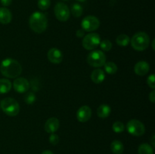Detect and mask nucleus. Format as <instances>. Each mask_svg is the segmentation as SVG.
<instances>
[{
	"label": "nucleus",
	"instance_id": "obj_28",
	"mask_svg": "<svg viewBox=\"0 0 155 154\" xmlns=\"http://www.w3.org/2000/svg\"><path fill=\"white\" fill-rule=\"evenodd\" d=\"M155 75L154 74H151L147 79V84L151 88L154 89L155 88Z\"/></svg>",
	"mask_w": 155,
	"mask_h": 154
},
{
	"label": "nucleus",
	"instance_id": "obj_12",
	"mask_svg": "<svg viewBox=\"0 0 155 154\" xmlns=\"http://www.w3.org/2000/svg\"><path fill=\"white\" fill-rule=\"evenodd\" d=\"M47 57L48 60L54 64H58L63 60V54L60 50L56 48H51L49 49L47 54Z\"/></svg>",
	"mask_w": 155,
	"mask_h": 154
},
{
	"label": "nucleus",
	"instance_id": "obj_3",
	"mask_svg": "<svg viewBox=\"0 0 155 154\" xmlns=\"http://www.w3.org/2000/svg\"><path fill=\"white\" fill-rule=\"evenodd\" d=\"M131 45L135 50L142 51L148 48L150 45V37L145 32H139L133 35L131 40Z\"/></svg>",
	"mask_w": 155,
	"mask_h": 154
},
{
	"label": "nucleus",
	"instance_id": "obj_17",
	"mask_svg": "<svg viewBox=\"0 0 155 154\" xmlns=\"http://www.w3.org/2000/svg\"><path fill=\"white\" fill-rule=\"evenodd\" d=\"M110 112H111V109H110V106L107 105V104H101L97 110V114L99 118L105 119V118L108 117L109 115L110 114Z\"/></svg>",
	"mask_w": 155,
	"mask_h": 154
},
{
	"label": "nucleus",
	"instance_id": "obj_20",
	"mask_svg": "<svg viewBox=\"0 0 155 154\" xmlns=\"http://www.w3.org/2000/svg\"><path fill=\"white\" fill-rule=\"evenodd\" d=\"M139 154H154L153 147L148 143H142L138 149Z\"/></svg>",
	"mask_w": 155,
	"mask_h": 154
},
{
	"label": "nucleus",
	"instance_id": "obj_22",
	"mask_svg": "<svg viewBox=\"0 0 155 154\" xmlns=\"http://www.w3.org/2000/svg\"><path fill=\"white\" fill-rule=\"evenodd\" d=\"M104 66L105 72L110 75L115 74L117 71V66L114 62H107V63H104Z\"/></svg>",
	"mask_w": 155,
	"mask_h": 154
},
{
	"label": "nucleus",
	"instance_id": "obj_15",
	"mask_svg": "<svg viewBox=\"0 0 155 154\" xmlns=\"http://www.w3.org/2000/svg\"><path fill=\"white\" fill-rule=\"evenodd\" d=\"M12 20V12L5 7L0 8V23L2 24H8Z\"/></svg>",
	"mask_w": 155,
	"mask_h": 154
},
{
	"label": "nucleus",
	"instance_id": "obj_16",
	"mask_svg": "<svg viewBox=\"0 0 155 154\" xmlns=\"http://www.w3.org/2000/svg\"><path fill=\"white\" fill-rule=\"evenodd\" d=\"M105 78V73L101 69H96L91 74V79L95 84H100L102 82Z\"/></svg>",
	"mask_w": 155,
	"mask_h": 154
},
{
	"label": "nucleus",
	"instance_id": "obj_37",
	"mask_svg": "<svg viewBox=\"0 0 155 154\" xmlns=\"http://www.w3.org/2000/svg\"><path fill=\"white\" fill-rule=\"evenodd\" d=\"M64 1H68V0H64Z\"/></svg>",
	"mask_w": 155,
	"mask_h": 154
},
{
	"label": "nucleus",
	"instance_id": "obj_35",
	"mask_svg": "<svg viewBox=\"0 0 155 154\" xmlns=\"http://www.w3.org/2000/svg\"><path fill=\"white\" fill-rule=\"evenodd\" d=\"M154 40H153V43H152V48H153V49H154Z\"/></svg>",
	"mask_w": 155,
	"mask_h": 154
},
{
	"label": "nucleus",
	"instance_id": "obj_24",
	"mask_svg": "<svg viewBox=\"0 0 155 154\" xmlns=\"http://www.w3.org/2000/svg\"><path fill=\"white\" fill-rule=\"evenodd\" d=\"M99 45L101 49L104 51H108L112 48V43L108 39H104V40L101 41Z\"/></svg>",
	"mask_w": 155,
	"mask_h": 154
},
{
	"label": "nucleus",
	"instance_id": "obj_33",
	"mask_svg": "<svg viewBox=\"0 0 155 154\" xmlns=\"http://www.w3.org/2000/svg\"><path fill=\"white\" fill-rule=\"evenodd\" d=\"M42 154H54V153L50 150H45L42 152Z\"/></svg>",
	"mask_w": 155,
	"mask_h": 154
},
{
	"label": "nucleus",
	"instance_id": "obj_4",
	"mask_svg": "<svg viewBox=\"0 0 155 154\" xmlns=\"http://www.w3.org/2000/svg\"><path fill=\"white\" fill-rule=\"evenodd\" d=\"M0 108L7 116H15L19 113L20 105L18 101L12 98H4L0 103Z\"/></svg>",
	"mask_w": 155,
	"mask_h": 154
},
{
	"label": "nucleus",
	"instance_id": "obj_11",
	"mask_svg": "<svg viewBox=\"0 0 155 154\" xmlns=\"http://www.w3.org/2000/svg\"><path fill=\"white\" fill-rule=\"evenodd\" d=\"M13 87L18 93H25L30 88V83L28 80L26 79L25 78L19 77L14 81Z\"/></svg>",
	"mask_w": 155,
	"mask_h": 154
},
{
	"label": "nucleus",
	"instance_id": "obj_10",
	"mask_svg": "<svg viewBox=\"0 0 155 154\" xmlns=\"http://www.w3.org/2000/svg\"><path fill=\"white\" fill-rule=\"evenodd\" d=\"M92 116V110L89 106H82L77 112V120L80 122H86Z\"/></svg>",
	"mask_w": 155,
	"mask_h": 154
},
{
	"label": "nucleus",
	"instance_id": "obj_19",
	"mask_svg": "<svg viewBox=\"0 0 155 154\" xmlns=\"http://www.w3.org/2000/svg\"><path fill=\"white\" fill-rule=\"evenodd\" d=\"M12 88V82L7 79H0V94H6Z\"/></svg>",
	"mask_w": 155,
	"mask_h": 154
},
{
	"label": "nucleus",
	"instance_id": "obj_1",
	"mask_svg": "<svg viewBox=\"0 0 155 154\" xmlns=\"http://www.w3.org/2000/svg\"><path fill=\"white\" fill-rule=\"evenodd\" d=\"M0 70L4 76L10 79H15L21 75L22 67L18 61L13 58H6L2 61Z\"/></svg>",
	"mask_w": 155,
	"mask_h": 154
},
{
	"label": "nucleus",
	"instance_id": "obj_21",
	"mask_svg": "<svg viewBox=\"0 0 155 154\" xmlns=\"http://www.w3.org/2000/svg\"><path fill=\"white\" fill-rule=\"evenodd\" d=\"M116 42L118 45L121 47H126L130 42V39L127 35L121 34L117 37Z\"/></svg>",
	"mask_w": 155,
	"mask_h": 154
},
{
	"label": "nucleus",
	"instance_id": "obj_36",
	"mask_svg": "<svg viewBox=\"0 0 155 154\" xmlns=\"http://www.w3.org/2000/svg\"><path fill=\"white\" fill-rule=\"evenodd\" d=\"M77 1H78V2H85L86 0H77Z\"/></svg>",
	"mask_w": 155,
	"mask_h": 154
},
{
	"label": "nucleus",
	"instance_id": "obj_25",
	"mask_svg": "<svg viewBox=\"0 0 155 154\" xmlns=\"http://www.w3.org/2000/svg\"><path fill=\"white\" fill-rule=\"evenodd\" d=\"M114 131L116 133H122L123 131L125 129V125L123 122H120V121H117L114 123L113 124V126H112Z\"/></svg>",
	"mask_w": 155,
	"mask_h": 154
},
{
	"label": "nucleus",
	"instance_id": "obj_9",
	"mask_svg": "<svg viewBox=\"0 0 155 154\" xmlns=\"http://www.w3.org/2000/svg\"><path fill=\"white\" fill-rule=\"evenodd\" d=\"M54 14L56 18L61 22H65L70 18V9L63 2H58L54 6Z\"/></svg>",
	"mask_w": 155,
	"mask_h": 154
},
{
	"label": "nucleus",
	"instance_id": "obj_5",
	"mask_svg": "<svg viewBox=\"0 0 155 154\" xmlns=\"http://www.w3.org/2000/svg\"><path fill=\"white\" fill-rule=\"evenodd\" d=\"M87 63L93 67H101L106 63L105 54L100 50L91 51L87 56Z\"/></svg>",
	"mask_w": 155,
	"mask_h": 154
},
{
	"label": "nucleus",
	"instance_id": "obj_26",
	"mask_svg": "<svg viewBox=\"0 0 155 154\" xmlns=\"http://www.w3.org/2000/svg\"><path fill=\"white\" fill-rule=\"evenodd\" d=\"M51 0H38V7L40 10L45 11L50 7Z\"/></svg>",
	"mask_w": 155,
	"mask_h": 154
},
{
	"label": "nucleus",
	"instance_id": "obj_34",
	"mask_svg": "<svg viewBox=\"0 0 155 154\" xmlns=\"http://www.w3.org/2000/svg\"><path fill=\"white\" fill-rule=\"evenodd\" d=\"M154 138H155V136L153 135V136H152V138H151V143H152V146H154V145H155Z\"/></svg>",
	"mask_w": 155,
	"mask_h": 154
},
{
	"label": "nucleus",
	"instance_id": "obj_2",
	"mask_svg": "<svg viewBox=\"0 0 155 154\" xmlns=\"http://www.w3.org/2000/svg\"><path fill=\"white\" fill-rule=\"evenodd\" d=\"M29 25L33 32L36 33H42L48 27V19L43 13L36 11L30 15Z\"/></svg>",
	"mask_w": 155,
	"mask_h": 154
},
{
	"label": "nucleus",
	"instance_id": "obj_31",
	"mask_svg": "<svg viewBox=\"0 0 155 154\" xmlns=\"http://www.w3.org/2000/svg\"><path fill=\"white\" fill-rule=\"evenodd\" d=\"M0 2L3 6H9L12 4V0H0Z\"/></svg>",
	"mask_w": 155,
	"mask_h": 154
},
{
	"label": "nucleus",
	"instance_id": "obj_27",
	"mask_svg": "<svg viewBox=\"0 0 155 154\" xmlns=\"http://www.w3.org/2000/svg\"><path fill=\"white\" fill-rule=\"evenodd\" d=\"M24 101L27 104H32L36 101V96L32 92H28L27 95L24 96Z\"/></svg>",
	"mask_w": 155,
	"mask_h": 154
},
{
	"label": "nucleus",
	"instance_id": "obj_8",
	"mask_svg": "<svg viewBox=\"0 0 155 154\" xmlns=\"http://www.w3.org/2000/svg\"><path fill=\"white\" fill-rule=\"evenodd\" d=\"M100 26V21L96 17L86 16L83 19L81 22V27L84 31L86 32H93L98 30Z\"/></svg>",
	"mask_w": 155,
	"mask_h": 154
},
{
	"label": "nucleus",
	"instance_id": "obj_7",
	"mask_svg": "<svg viewBox=\"0 0 155 154\" xmlns=\"http://www.w3.org/2000/svg\"><path fill=\"white\" fill-rule=\"evenodd\" d=\"M127 131L130 134L139 137L145 134V127L144 124L137 119H131L127 124Z\"/></svg>",
	"mask_w": 155,
	"mask_h": 154
},
{
	"label": "nucleus",
	"instance_id": "obj_23",
	"mask_svg": "<svg viewBox=\"0 0 155 154\" xmlns=\"http://www.w3.org/2000/svg\"><path fill=\"white\" fill-rule=\"evenodd\" d=\"M83 7L78 3H74L71 7V13L75 18H80L83 14Z\"/></svg>",
	"mask_w": 155,
	"mask_h": 154
},
{
	"label": "nucleus",
	"instance_id": "obj_13",
	"mask_svg": "<svg viewBox=\"0 0 155 154\" xmlns=\"http://www.w3.org/2000/svg\"><path fill=\"white\" fill-rule=\"evenodd\" d=\"M60 126V122L55 117L49 118L45 124V130L47 133L52 134L57 131Z\"/></svg>",
	"mask_w": 155,
	"mask_h": 154
},
{
	"label": "nucleus",
	"instance_id": "obj_6",
	"mask_svg": "<svg viewBox=\"0 0 155 154\" xmlns=\"http://www.w3.org/2000/svg\"><path fill=\"white\" fill-rule=\"evenodd\" d=\"M101 42V38L98 33H91L84 36L82 42L83 47L86 50L92 51L99 45Z\"/></svg>",
	"mask_w": 155,
	"mask_h": 154
},
{
	"label": "nucleus",
	"instance_id": "obj_32",
	"mask_svg": "<svg viewBox=\"0 0 155 154\" xmlns=\"http://www.w3.org/2000/svg\"><path fill=\"white\" fill-rule=\"evenodd\" d=\"M149 100L150 101H151L152 103H154V101H155V91L154 90H153L150 93Z\"/></svg>",
	"mask_w": 155,
	"mask_h": 154
},
{
	"label": "nucleus",
	"instance_id": "obj_14",
	"mask_svg": "<svg viewBox=\"0 0 155 154\" xmlns=\"http://www.w3.org/2000/svg\"><path fill=\"white\" fill-rule=\"evenodd\" d=\"M150 69V66L146 61H139L134 66V71L135 73L140 76H143V75H146Z\"/></svg>",
	"mask_w": 155,
	"mask_h": 154
},
{
	"label": "nucleus",
	"instance_id": "obj_18",
	"mask_svg": "<svg viewBox=\"0 0 155 154\" xmlns=\"http://www.w3.org/2000/svg\"><path fill=\"white\" fill-rule=\"evenodd\" d=\"M111 151L115 154H122L124 150V146L123 143L120 140H114L110 144Z\"/></svg>",
	"mask_w": 155,
	"mask_h": 154
},
{
	"label": "nucleus",
	"instance_id": "obj_30",
	"mask_svg": "<svg viewBox=\"0 0 155 154\" xmlns=\"http://www.w3.org/2000/svg\"><path fill=\"white\" fill-rule=\"evenodd\" d=\"M76 35H77V37L83 38V36H85V31L83 30V29H79V30L77 31V33H76Z\"/></svg>",
	"mask_w": 155,
	"mask_h": 154
},
{
	"label": "nucleus",
	"instance_id": "obj_29",
	"mask_svg": "<svg viewBox=\"0 0 155 154\" xmlns=\"http://www.w3.org/2000/svg\"><path fill=\"white\" fill-rule=\"evenodd\" d=\"M49 142L52 145H57L59 142L58 135H57V134L52 133V134H51L49 137Z\"/></svg>",
	"mask_w": 155,
	"mask_h": 154
}]
</instances>
